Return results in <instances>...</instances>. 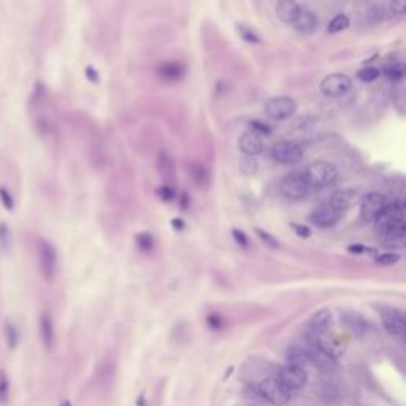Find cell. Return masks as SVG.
I'll return each instance as SVG.
<instances>
[{
  "mask_svg": "<svg viewBox=\"0 0 406 406\" xmlns=\"http://www.w3.org/2000/svg\"><path fill=\"white\" fill-rule=\"evenodd\" d=\"M255 233L259 235V238L262 239V242H264L268 248H273V249L280 248V242H278V239H276L271 233H268V232H265V230H262V229H255Z\"/></svg>",
  "mask_w": 406,
  "mask_h": 406,
  "instance_id": "cell-35",
  "label": "cell"
},
{
  "mask_svg": "<svg viewBox=\"0 0 406 406\" xmlns=\"http://www.w3.org/2000/svg\"><path fill=\"white\" fill-rule=\"evenodd\" d=\"M0 200H2L4 203V207L8 210V211H13L14 208V201H13V197L10 195L8 191H5L4 188H0Z\"/></svg>",
  "mask_w": 406,
  "mask_h": 406,
  "instance_id": "cell-39",
  "label": "cell"
},
{
  "mask_svg": "<svg viewBox=\"0 0 406 406\" xmlns=\"http://www.w3.org/2000/svg\"><path fill=\"white\" fill-rule=\"evenodd\" d=\"M11 243V235H10V229L7 224H0V246L4 249H8Z\"/></svg>",
  "mask_w": 406,
  "mask_h": 406,
  "instance_id": "cell-38",
  "label": "cell"
},
{
  "mask_svg": "<svg viewBox=\"0 0 406 406\" xmlns=\"http://www.w3.org/2000/svg\"><path fill=\"white\" fill-rule=\"evenodd\" d=\"M312 189L303 175V172H293L286 175L280 182V192L290 200H302L305 198Z\"/></svg>",
  "mask_w": 406,
  "mask_h": 406,
  "instance_id": "cell-4",
  "label": "cell"
},
{
  "mask_svg": "<svg viewBox=\"0 0 406 406\" xmlns=\"http://www.w3.org/2000/svg\"><path fill=\"white\" fill-rule=\"evenodd\" d=\"M295 108L297 103L290 97H273L265 103V113L274 121H284L295 113Z\"/></svg>",
  "mask_w": 406,
  "mask_h": 406,
  "instance_id": "cell-7",
  "label": "cell"
},
{
  "mask_svg": "<svg viewBox=\"0 0 406 406\" xmlns=\"http://www.w3.org/2000/svg\"><path fill=\"white\" fill-rule=\"evenodd\" d=\"M400 261V255L397 252H384V254H379L375 262L381 267H389V265H394Z\"/></svg>",
  "mask_w": 406,
  "mask_h": 406,
  "instance_id": "cell-32",
  "label": "cell"
},
{
  "mask_svg": "<svg viewBox=\"0 0 406 406\" xmlns=\"http://www.w3.org/2000/svg\"><path fill=\"white\" fill-rule=\"evenodd\" d=\"M290 227L293 229V232L297 233L300 238H309V236H311V230H309L306 226H302V224H290Z\"/></svg>",
  "mask_w": 406,
  "mask_h": 406,
  "instance_id": "cell-42",
  "label": "cell"
},
{
  "mask_svg": "<svg viewBox=\"0 0 406 406\" xmlns=\"http://www.w3.org/2000/svg\"><path fill=\"white\" fill-rule=\"evenodd\" d=\"M381 321L384 328L387 330V334L403 340L406 335V321H404V315L400 309H394V308H385L381 312Z\"/></svg>",
  "mask_w": 406,
  "mask_h": 406,
  "instance_id": "cell-8",
  "label": "cell"
},
{
  "mask_svg": "<svg viewBox=\"0 0 406 406\" xmlns=\"http://www.w3.org/2000/svg\"><path fill=\"white\" fill-rule=\"evenodd\" d=\"M303 175L311 189H321V188L331 186L338 178V172L335 169V165H331L328 162H315V163L308 165Z\"/></svg>",
  "mask_w": 406,
  "mask_h": 406,
  "instance_id": "cell-2",
  "label": "cell"
},
{
  "mask_svg": "<svg viewBox=\"0 0 406 406\" xmlns=\"http://www.w3.org/2000/svg\"><path fill=\"white\" fill-rule=\"evenodd\" d=\"M344 324L346 327L349 328V331L356 337H362L365 334V321L359 316V315H354V312H347L344 316Z\"/></svg>",
  "mask_w": 406,
  "mask_h": 406,
  "instance_id": "cell-21",
  "label": "cell"
},
{
  "mask_svg": "<svg viewBox=\"0 0 406 406\" xmlns=\"http://www.w3.org/2000/svg\"><path fill=\"white\" fill-rule=\"evenodd\" d=\"M340 217H341V213L331 207L330 203H327V205L318 207L309 214V223H312L321 229H328V227H334L340 220Z\"/></svg>",
  "mask_w": 406,
  "mask_h": 406,
  "instance_id": "cell-13",
  "label": "cell"
},
{
  "mask_svg": "<svg viewBox=\"0 0 406 406\" xmlns=\"http://www.w3.org/2000/svg\"><path fill=\"white\" fill-rule=\"evenodd\" d=\"M391 10L395 14H403L406 11V0H391Z\"/></svg>",
  "mask_w": 406,
  "mask_h": 406,
  "instance_id": "cell-41",
  "label": "cell"
},
{
  "mask_svg": "<svg viewBox=\"0 0 406 406\" xmlns=\"http://www.w3.org/2000/svg\"><path fill=\"white\" fill-rule=\"evenodd\" d=\"M159 170H160L162 175H172V172H173V162L169 157V154H165V153L160 154V157H159Z\"/></svg>",
  "mask_w": 406,
  "mask_h": 406,
  "instance_id": "cell-34",
  "label": "cell"
},
{
  "mask_svg": "<svg viewBox=\"0 0 406 406\" xmlns=\"http://www.w3.org/2000/svg\"><path fill=\"white\" fill-rule=\"evenodd\" d=\"M278 379L287 387V389L295 391V389H302V387L306 384L308 375L305 372V368L293 366V365H284L283 368H280Z\"/></svg>",
  "mask_w": 406,
  "mask_h": 406,
  "instance_id": "cell-12",
  "label": "cell"
},
{
  "mask_svg": "<svg viewBox=\"0 0 406 406\" xmlns=\"http://www.w3.org/2000/svg\"><path fill=\"white\" fill-rule=\"evenodd\" d=\"M249 125L252 128L251 132H254L257 135H271V127L262 121H252V122H249Z\"/></svg>",
  "mask_w": 406,
  "mask_h": 406,
  "instance_id": "cell-36",
  "label": "cell"
},
{
  "mask_svg": "<svg viewBox=\"0 0 406 406\" xmlns=\"http://www.w3.org/2000/svg\"><path fill=\"white\" fill-rule=\"evenodd\" d=\"M4 337L7 346L10 349H16L17 343H20V330H17V327L11 321H5L4 324Z\"/></svg>",
  "mask_w": 406,
  "mask_h": 406,
  "instance_id": "cell-23",
  "label": "cell"
},
{
  "mask_svg": "<svg viewBox=\"0 0 406 406\" xmlns=\"http://www.w3.org/2000/svg\"><path fill=\"white\" fill-rule=\"evenodd\" d=\"M86 77H87L89 81H92V83H97V81H99V73H97V70H96L94 67H87V68H86Z\"/></svg>",
  "mask_w": 406,
  "mask_h": 406,
  "instance_id": "cell-43",
  "label": "cell"
},
{
  "mask_svg": "<svg viewBox=\"0 0 406 406\" xmlns=\"http://www.w3.org/2000/svg\"><path fill=\"white\" fill-rule=\"evenodd\" d=\"M347 249H349V252H357V254L366 251V248L365 246H360V245H353V246H349Z\"/></svg>",
  "mask_w": 406,
  "mask_h": 406,
  "instance_id": "cell-45",
  "label": "cell"
},
{
  "mask_svg": "<svg viewBox=\"0 0 406 406\" xmlns=\"http://www.w3.org/2000/svg\"><path fill=\"white\" fill-rule=\"evenodd\" d=\"M303 350L306 354L308 362L312 363L316 368H319V370L324 372V373L334 372L337 368V365H338L335 356L331 354L325 346H322L321 343H309V344H306V347Z\"/></svg>",
  "mask_w": 406,
  "mask_h": 406,
  "instance_id": "cell-5",
  "label": "cell"
},
{
  "mask_svg": "<svg viewBox=\"0 0 406 406\" xmlns=\"http://www.w3.org/2000/svg\"><path fill=\"white\" fill-rule=\"evenodd\" d=\"M350 78L343 73H331V75L325 77L321 83V90L322 94L327 97H341L350 89Z\"/></svg>",
  "mask_w": 406,
  "mask_h": 406,
  "instance_id": "cell-10",
  "label": "cell"
},
{
  "mask_svg": "<svg viewBox=\"0 0 406 406\" xmlns=\"http://www.w3.org/2000/svg\"><path fill=\"white\" fill-rule=\"evenodd\" d=\"M39 265L42 276L48 281H54L58 274V252L49 242L40 239L39 242Z\"/></svg>",
  "mask_w": 406,
  "mask_h": 406,
  "instance_id": "cell-6",
  "label": "cell"
},
{
  "mask_svg": "<svg viewBox=\"0 0 406 406\" xmlns=\"http://www.w3.org/2000/svg\"><path fill=\"white\" fill-rule=\"evenodd\" d=\"M359 198V194L354 191V189H340L337 191L334 195H331V200H330V205L334 207L335 210H338L340 213L346 211L347 208L354 207L356 201Z\"/></svg>",
  "mask_w": 406,
  "mask_h": 406,
  "instance_id": "cell-15",
  "label": "cell"
},
{
  "mask_svg": "<svg viewBox=\"0 0 406 406\" xmlns=\"http://www.w3.org/2000/svg\"><path fill=\"white\" fill-rule=\"evenodd\" d=\"M11 392V381L5 370L0 368V403H7L10 400Z\"/></svg>",
  "mask_w": 406,
  "mask_h": 406,
  "instance_id": "cell-26",
  "label": "cell"
},
{
  "mask_svg": "<svg viewBox=\"0 0 406 406\" xmlns=\"http://www.w3.org/2000/svg\"><path fill=\"white\" fill-rule=\"evenodd\" d=\"M357 78L363 83H372L379 78V70L375 67H365L357 73Z\"/></svg>",
  "mask_w": 406,
  "mask_h": 406,
  "instance_id": "cell-31",
  "label": "cell"
},
{
  "mask_svg": "<svg viewBox=\"0 0 406 406\" xmlns=\"http://www.w3.org/2000/svg\"><path fill=\"white\" fill-rule=\"evenodd\" d=\"M137 245H138V248L141 249V251H144V252H150L153 248H154V238H153V235L151 233H147V232H141V233H138L137 235Z\"/></svg>",
  "mask_w": 406,
  "mask_h": 406,
  "instance_id": "cell-29",
  "label": "cell"
},
{
  "mask_svg": "<svg viewBox=\"0 0 406 406\" xmlns=\"http://www.w3.org/2000/svg\"><path fill=\"white\" fill-rule=\"evenodd\" d=\"M321 397L324 400V403L327 406H338L340 401H341V397H340V391L337 389V387L334 384H324L322 385V389H321Z\"/></svg>",
  "mask_w": 406,
  "mask_h": 406,
  "instance_id": "cell-22",
  "label": "cell"
},
{
  "mask_svg": "<svg viewBox=\"0 0 406 406\" xmlns=\"http://www.w3.org/2000/svg\"><path fill=\"white\" fill-rule=\"evenodd\" d=\"M385 208V198L378 192H370L362 198L360 203V217L365 223H375V219Z\"/></svg>",
  "mask_w": 406,
  "mask_h": 406,
  "instance_id": "cell-11",
  "label": "cell"
},
{
  "mask_svg": "<svg viewBox=\"0 0 406 406\" xmlns=\"http://www.w3.org/2000/svg\"><path fill=\"white\" fill-rule=\"evenodd\" d=\"M184 71H186V68L179 62H162L157 67V73L160 75V78L167 81H179L184 77Z\"/></svg>",
  "mask_w": 406,
  "mask_h": 406,
  "instance_id": "cell-19",
  "label": "cell"
},
{
  "mask_svg": "<svg viewBox=\"0 0 406 406\" xmlns=\"http://www.w3.org/2000/svg\"><path fill=\"white\" fill-rule=\"evenodd\" d=\"M172 226H173L176 230H182V229H184V223H182V219H173V220H172Z\"/></svg>",
  "mask_w": 406,
  "mask_h": 406,
  "instance_id": "cell-46",
  "label": "cell"
},
{
  "mask_svg": "<svg viewBox=\"0 0 406 406\" xmlns=\"http://www.w3.org/2000/svg\"><path fill=\"white\" fill-rule=\"evenodd\" d=\"M257 167H259V165H257V160L249 157V156H246L245 159H242V162H239V170H242L245 175H249V176L255 175Z\"/></svg>",
  "mask_w": 406,
  "mask_h": 406,
  "instance_id": "cell-33",
  "label": "cell"
},
{
  "mask_svg": "<svg viewBox=\"0 0 406 406\" xmlns=\"http://www.w3.org/2000/svg\"><path fill=\"white\" fill-rule=\"evenodd\" d=\"M404 203L403 201H395L392 205L387 207L381 211V214L375 219L376 232L385 238L387 242H397V239H403L404 236Z\"/></svg>",
  "mask_w": 406,
  "mask_h": 406,
  "instance_id": "cell-1",
  "label": "cell"
},
{
  "mask_svg": "<svg viewBox=\"0 0 406 406\" xmlns=\"http://www.w3.org/2000/svg\"><path fill=\"white\" fill-rule=\"evenodd\" d=\"M191 175H192L194 181L198 184L200 188L207 186V184H208V172H207L205 167H203V165H198V163L191 165Z\"/></svg>",
  "mask_w": 406,
  "mask_h": 406,
  "instance_id": "cell-27",
  "label": "cell"
},
{
  "mask_svg": "<svg viewBox=\"0 0 406 406\" xmlns=\"http://www.w3.org/2000/svg\"><path fill=\"white\" fill-rule=\"evenodd\" d=\"M306 363H308V359H306V354H305L303 349H300V347H290L287 350V365L305 368Z\"/></svg>",
  "mask_w": 406,
  "mask_h": 406,
  "instance_id": "cell-24",
  "label": "cell"
},
{
  "mask_svg": "<svg viewBox=\"0 0 406 406\" xmlns=\"http://www.w3.org/2000/svg\"><path fill=\"white\" fill-rule=\"evenodd\" d=\"M384 75L391 81H400L404 77V65L403 64H392L384 68Z\"/></svg>",
  "mask_w": 406,
  "mask_h": 406,
  "instance_id": "cell-28",
  "label": "cell"
},
{
  "mask_svg": "<svg viewBox=\"0 0 406 406\" xmlns=\"http://www.w3.org/2000/svg\"><path fill=\"white\" fill-rule=\"evenodd\" d=\"M39 334L40 340L45 346V349H51L54 346V340H56V331H54V322L52 318L48 312H43L39 321Z\"/></svg>",
  "mask_w": 406,
  "mask_h": 406,
  "instance_id": "cell-16",
  "label": "cell"
},
{
  "mask_svg": "<svg viewBox=\"0 0 406 406\" xmlns=\"http://www.w3.org/2000/svg\"><path fill=\"white\" fill-rule=\"evenodd\" d=\"M179 201H181V208H182V210H186V208L189 207V197H188L186 192H182V194H181Z\"/></svg>",
  "mask_w": 406,
  "mask_h": 406,
  "instance_id": "cell-44",
  "label": "cell"
},
{
  "mask_svg": "<svg viewBox=\"0 0 406 406\" xmlns=\"http://www.w3.org/2000/svg\"><path fill=\"white\" fill-rule=\"evenodd\" d=\"M257 395L262 397L265 401L274 404V406H283L286 404L290 397L292 391L278 379V378H265L259 384L255 385Z\"/></svg>",
  "mask_w": 406,
  "mask_h": 406,
  "instance_id": "cell-3",
  "label": "cell"
},
{
  "mask_svg": "<svg viewBox=\"0 0 406 406\" xmlns=\"http://www.w3.org/2000/svg\"><path fill=\"white\" fill-rule=\"evenodd\" d=\"M349 27V17L343 13L337 14L334 20H331L327 26V30L330 33H338V32H343Z\"/></svg>",
  "mask_w": 406,
  "mask_h": 406,
  "instance_id": "cell-25",
  "label": "cell"
},
{
  "mask_svg": "<svg viewBox=\"0 0 406 406\" xmlns=\"http://www.w3.org/2000/svg\"><path fill=\"white\" fill-rule=\"evenodd\" d=\"M273 157L283 165L299 163L303 157V147L295 141H280L273 147Z\"/></svg>",
  "mask_w": 406,
  "mask_h": 406,
  "instance_id": "cell-9",
  "label": "cell"
},
{
  "mask_svg": "<svg viewBox=\"0 0 406 406\" xmlns=\"http://www.w3.org/2000/svg\"><path fill=\"white\" fill-rule=\"evenodd\" d=\"M236 30H238V35L242 36V39H243L245 42L252 43V45L261 43V39H259V36H257V33H255L252 29H249V27H246V26H239V24H236Z\"/></svg>",
  "mask_w": 406,
  "mask_h": 406,
  "instance_id": "cell-30",
  "label": "cell"
},
{
  "mask_svg": "<svg viewBox=\"0 0 406 406\" xmlns=\"http://www.w3.org/2000/svg\"><path fill=\"white\" fill-rule=\"evenodd\" d=\"M210 324L213 325V328H220V321H219V318L217 316H210Z\"/></svg>",
  "mask_w": 406,
  "mask_h": 406,
  "instance_id": "cell-47",
  "label": "cell"
},
{
  "mask_svg": "<svg viewBox=\"0 0 406 406\" xmlns=\"http://www.w3.org/2000/svg\"><path fill=\"white\" fill-rule=\"evenodd\" d=\"M300 5L295 2V0H280L276 4V16L278 20L286 23V24H292L295 21V17L300 13Z\"/></svg>",
  "mask_w": 406,
  "mask_h": 406,
  "instance_id": "cell-17",
  "label": "cell"
},
{
  "mask_svg": "<svg viewBox=\"0 0 406 406\" xmlns=\"http://www.w3.org/2000/svg\"><path fill=\"white\" fill-rule=\"evenodd\" d=\"M232 235H233V238H235V242L239 245V246H243V248H246L248 245H249V242H248V236H246V233L245 232H242V230H238V229H233L232 230Z\"/></svg>",
  "mask_w": 406,
  "mask_h": 406,
  "instance_id": "cell-40",
  "label": "cell"
},
{
  "mask_svg": "<svg viewBox=\"0 0 406 406\" xmlns=\"http://www.w3.org/2000/svg\"><path fill=\"white\" fill-rule=\"evenodd\" d=\"M157 195H159V198L163 200V201H172V200H175L176 192L173 191V188L169 186V184H163V186H160V188L157 189Z\"/></svg>",
  "mask_w": 406,
  "mask_h": 406,
  "instance_id": "cell-37",
  "label": "cell"
},
{
  "mask_svg": "<svg viewBox=\"0 0 406 406\" xmlns=\"http://www.w3.org/2000/svg\"><path fill=\"white\" fill-rule=\"evenodd\" d=\"M293 27L297 29L299 32L302 33H311L315 32L319 26V21H318V16L309 11V10H300V13L295 17V21L292 23Z\"/></svg>",
  "mask_w": 406,
  "mask_h": 406,
  "instance_id": "cell-18",
  "label": "cell"
},
{
  "mask_svg": "<svg viewBox=\"0 0 406 406\" xmlns=\"http://www.w3.org/2000/svg\"><path fill=\"white\" fill-rule=\"evenodd\" d=\"M330 311L328 309H321L318 311L315 316H312L308 322V328L311 334H315V335H319L322 334V331L328 327V322H330Z\"/></svg>",
  "mask_w": 406,
  "mask_h": 406,
  "instance_id": "cell-20",
  "label": "cell"
},
{
  "mask_svg": "<svg viewBox=\"0 0 406 406\" xmlns=\"http://www.w3.org/2000/svg\"><path fill=\"white\" fill-rule=\"evenodd\" d=\"M238 146H239V151H242L245 156H249V157L261 154L264 150V143H262L261 135H257L254 132H246L245 135L239 137Z\"/></svg>",
  "mask_w": 406,
  "mask_h": 406,
  "instance_id": "cell-14",
  "label": "cell"
}]
</instances>
